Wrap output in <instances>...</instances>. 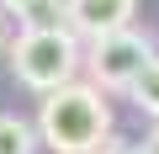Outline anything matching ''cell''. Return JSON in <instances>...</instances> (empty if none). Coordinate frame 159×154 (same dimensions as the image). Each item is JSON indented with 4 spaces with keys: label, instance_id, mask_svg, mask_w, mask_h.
<instances>
[{
    "label": "cell",
    "instance_id": "obj_1",
    "mask_svg": "<svg viewBox=\"0 0 159 154\" xmlns=\"http://www.w3.org/2000/svg\"><path fill=\"white\" fill-rule=\"evenodd\" d=\"M32 133H37L53 154H96V149L111 138V106H106V96H101L96 85L69 80V85H58V91L43 96Z\"/></svg>",
    "mask_w": 159,
    "mask_h": 154
},
{
    "label": "cell",
    "instance_id": "obj_2",
    "mask_svg": "<svg viewBox=\"0 0 159 154\" xmlns=\"http://www.w3.org/2000/svg\"><path fill=\"white\" fill-rule=\"evenodd\" d=\"M6 48H11V74H16L27 91H37V96L69 85L74 74H80V37L69 27L16 32V43H6Z\"/></svg>",
    "mask_w": 159,
    "mask_h": 154
},
{
    "label": "cell",
    "instance_id": "obj_3",
    "mask_svg": "<svg viewBox=\"0 0 159 154\" xmlns=\"http://www.w3.org/2000/svg\"><path fill=\"white\" fill-rule=\"evenodd\" d=\"M90 69V85L106 96V91H127L133 85V74L154 58V37L138 32V27H122V32H106L90 43V53H80Z\"/></svg>",
    "mask_w": 159,
    "mask_h": 154
},
{
    "label": "cell",
    "instance_id": "obj_4",
    "mask_svg": "<svg viewBox=\"0 0 159 154\" xmlns=\"http://www.w3.org/2000/svg\"><path fill=\"white\" fill-rule=\"evenodd\" d=\"M133 16H138V0H64V27L85 43L133 27Z\"/></svg>",
    "mask_w": 159,
    "mask_h": 154
},
{
    "label": "cell",
    "instance_id": "obj_5",
    "mask_svg": "<svg viewBox=\"0 0 159 154\" xmlns=\"http://www.w3.org/2000/svg\"><path fill=\"white\" fill-rule=\"evenodd\" d=\"M127 96L138 101V112H148V117L159 122V53H154V58H148V64H143V69L133 74V85H127Z\"/></svg>",
    "mask_w": 159,
    "mask_h": 154
},
{
    "label": "cell",
    "instance_id": "obj_6",
    "mask_svg": "<svg viewBox=\"0 0 159 154\" xmlns=\"http://www.w3.org/2000/svg\"><path fill=\"white\" fill-rule=\"evenodd\" d=\"M32 149H37L32 122L16 117V112H0V154H32Z\"/></svg>",
    "mask_w": 159,
    "mask_h": 154
},
{
    "label": "cell",
    "instance_id": "obj_7",
    "mask_svg": "<svg viewBox=\"0 0 159 154\" xmlns=\"http://www.w3.org/2000/svg\"><path fill=\"white\" fill-rule=\"evenodd\" d=\"M48 27H64V0H32L16 11V32H48Z\"/></svg>",
    "mask_w": 159,
    "mask_h": 154
},
{
    "label": "cell",
    "instance_id": "obj_8",
    "mask_svg": "<svg viewBox=\"0 0 159 154\" xmlns=\"http://www.w3.org/2000/svg\"><path fill=\"white\" fill-rule=\"evenodd\" d=\"M96 154H138V143H122V138H106Z\"/></svg>",
    "mask_w": 159,
    "mask_h": 154
},
{
    "label": "cell",
    "instance_id": "obj_9",
    "mask_svg": "<svg viewBox=\"0 0 159 154\" xmlns=\"http://www.w3.org/2000/svg\"><path fill=\"white\" fill-rule=\"evenodd\" d=\"M138 154H159V122L143 133V143H138Z\"/></svg>",
    "mask_w": 159,
    "mask_h": 154
},
{
    "label": "cell",
    "instance_id": "obj_10",
    "mask_svg": "<svg viewBox=\"0 0 159 154\" xmlns=\"http://www.w3.org/2000/svg\"><path fill=\"white\" fill-rule=\"evenodd\" d=\"M21 6H32V0H0V11H11V16H16Z\"/></svg>",
    "mask_w": 159,
    "mask_h": 154
},
{
    "label": "cell",
    "instance_id": "obj_11",
    "mask_svg": "<svg viewBox=\"0 0 159 154\" xmlns=\"http://www.w3.org/2000/svg\"><path fill=\"white\" fill-rule=\"evenodd\" d=\"M6 43H11V27H6V11H0V53H6Z\"/></svg>",
    "mask_w": 159,
    "mask_h": 154
}]
</instances>
